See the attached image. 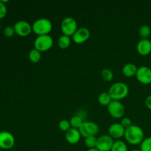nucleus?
Returning a JSON list of instances; mask_svg holds the SVG:
<instances>
[{"mask_svg":"<svg viewBox=\"0 0 151 151\" xmlns=\"http://www.w3.org/2000/svg\"><path fill=\"white\" fill-rule=\"evenodd\" d=\"M125 138L128 143L131 145L141 144L144 140V131L141 127L136 125H131L125 128Z\"/></svg>","mask_w":151,"mask_h":151,"instance_id":"1","label":"nucleus"},{"mask_svg":"<svg viewBox=\"0 0 151 151\" xmlns=\"http://www.w3.org/2000/svg\"><path fill=\"white\" fill-rule=\"evenodd\" d=\"M108 92L112 100H119L127 97L129 92V88L125 83L117 82L112 84Z\"/></svg>","mask_w":151,"mask_h":151,"instance_id":"2","label":"nucleus"},{"mask_svg":"<svg viewBox=\"0 0 151 151\" xmlns=\"http://www.w3.org/2000/svg\"><path fill=\"white\" fill-rule=\"evenodd\" d=\"M32 31L38 35H49L52 29V24L47 18H40L35 20L32 25Z\"/></svg>","mask_w":151,"mask_h":151,"instance_id":"3","label":"nucleus"},{"mask_svg":"<svg viewBox=\"0 0 151 151\" xmlns=\"http://www.w3.org/2000/svg\"><path fill=\"white\" fill-rule=\"evenodd\" d=\"M53 45V38L50 35H38L34 41L35 49L38 51L45 52L51 49Z\"/></svg>","mask_w":151,"mask_h":151,"instance_id":"4","label":"nucleus"},{"mask_svg":"<svg viewBox=\"0 0 151 151\" xmlns=\"http://www.w3.org/2000/svg\"><path fill=\"white\" fill-rule=\"evenodd\" d=\"M60 28L63 35L72 36L78 29V24L76 20L72 17H66L62 20Z\"/></svg>","mask_w":151,"mask_h":151,"instance_id":"5","label":"nucleus"},{"mask_svg":"<svg viewBox=\"0 0 151 151\" xmlns=\"http://www.w3.org/2000/svg\"><path fill=\"white\" fill-rule=\"evenodd\" d=\"M79 131L82 137H86L96 136L99 132V126L97 123L91 121H85L80 127Z\"/></svg>","mask_w":151,"mask_h":151,"instance_id":"6","label":"nucleus"},{"mask_svg":"<svg viewBox=\"0 0 151 151\" xmlns=\"http://www.w3.org/2000/svg\"><path fill=\"white\" fill-rule=\"evenodd\" d=\"M108 111L113 117L122 118L125 114V107L119 100H112L108 106Z\"/></svg>","mask_w":151,"mask_h":151,"instance_id":"7","label":"nucleus"},{"mask_svg":"<svg viewBox=\"0 0 151 151\" xmlns=\"http://www.w3.org/2000/svg\"><path fill=\"white\" fill-rule=\"evenodd\" d=\"M114 143L113 138L110 135H101L97 138L96 148L100 151H111Z\"/></svg>","mask_w":151,"mask_h":151,"instance_id":"8","label":"nucleus"},{"mask_svg":"<svg viewBox=\"0 0 151 151\" xmlns=\"http://www.w3.org/2000/svg\"><path fill=\"white\" fill-rule=\"evenodd\" d=\"M15 145L14 136L8 131L0 132V148L4 150L11 149Z\"/></svg>","mask_w":151,"mask_h":151,"instance_id":"9","label":"nucleus"},{"mask_svg":"<svg viewBox=\"0 0 151 151\" xmlns=\"http://www.w3.org/2000/svg\"><path fill=\"white\" fill-rule=\"evenodd\" d=\"M13 27H14L16 33L22 37L27 36L32 31V25H30L29 22L24 20L18 21L15 23Z\"/></svg>","mask_w":151,"mask_h":151,"instance_id":"10","label":"nucleus"},{"mask_svg":"<svg viewBox=\"0 0 151 151\" xmlns=\"http://www.w3.org/2000/svg\"><path fill=\"white\" fill-rule=\"evenodd\" d=\"M135 76L141 83L145 85L151 83V69L147 66H143L138 68Z\"/></svg>","mask_w":151,"mask_h":151,"instance_id":"11","label":"nucleus"},{"mask_svg":"<svg viewBox=\"0 0 151 151\" xmlns=\"http://www.w3.org/2000/svg\"><path fill=\"white\" fill-rule=\"evenodd\" d=\"M90 37V31L86 27L78 28L72 35V40L76 44H82L86 41Z\"/></svg>","mask_w":151,"mask_h":151,"instance_id":"12","label":"nucleus"},{"mask_svg":"<svg viewBox=\"0 0 151 151\" xmlns=\"http://www.w3.org/2000/svg\"><path fill=\"white\" fill-rule=\"evenodd\" d=\"M125 128L121 125L120 123H115L111 124L109 128V135L114 139H119L125 135Z\"/></svg>","mask_w":151,"mask_h":151,"instance_id":"13","label":"nucleus"},{"mask_svg":"<svg viewBox=\"0 0 151 151\" xmlns=\"http://www.w3.org/2000/svg\"><path fill=\"white\" fill-rule=\"evenodd\" d=\"M137 50L141 55H147L151 52V41L148 38H142L137 44Z\"/></svg>","mask_w":151,"mask_h":151,"instance_id":"14","label":"nucleus"},{"mask_svg":"<svg viewBox=\"0 0 151 151\" xmlns=\"http://www.w3.org/2000/svg\"><path fill=\"white\" fill-rule=\"evenodd\" d=\"M65 137H66V141H67L69 144L75 145L79 142L80 139H81V134L79 129L71 128L69 131H67L66 132Z\"/></svg>","mask_w":151,"mask_h":151,"instance_id":"15","label":"nucleus"},{"mask_svg":"<svg viewBox=\"0 0 151 151\" xmlns=\"http://www.w3.org/2000/svg\"><path fill=\"white\" fill-rule=\"evenodd\" d=\"M138 68L137 67L135 64L132 63H128L124 65L122 67V73L125 76L128 78H131V77L136 75Z\"/></svg>","mask_w":151,"mask_h":151,"instance_id":"16","label":"nucleus"},{"mask_svg":"<svg viewBox=\"0 0 151 151\" xmlns=\"http://www.w3.org/2000/svg\"><path fill=\"white\" fill-rule=\"evenodd\" d=\"M28 57H29V60L32 63H38V61H40L41 58V52L38 51L36 49H32L29 51V55H28Z\"/></svg>","mask_w":151,"mask_h":151,"instance_id":"17","label":"nucleus"},{"mask_svg":"<svg viewBox=\"0 0 151 151\" xmlns=\"http://www.w3.org/2000/svg\"><path fill=\"white\" fill-rule=\"evenodd\" d=\"M71 44V38L69 36L63 35L58 38V44L59 47L61 49H66L69 47Z\"/></svg>","mask_w":151,"mask_h":151,"instance_id":"18","label":"nucleus"},{"mask_svg":"<svg viewBox=\"0 0 151 151\" xmlns=\"http://www.w3.org/2000/svg\"><path fill=\"white\" fill-rule=\"evenodd\" d=\"M111 151H128V148L125 142L122 140H117L114 142Z\"/></svg>","mask_w":151,"mask_h":151,"instance_id":"19","label":"nucleus"},{"mask_svg":"<svg viewBox=\"0 0 151 151\" xmlns=\"http://www.w3.org/2000/svg\"><path fill=\"white\" fill-rule=\"evenodd\" d=\"M112 101L111 97L109 95V92H102L98 96V102L103 106H109Z\"/></svg>","mask_w":151,"mask_h":151,"instance_id":"20","label":"nucleus"},{"mask_svg":"<svg viewBox=\"0 0 151 151\" xmlns=\"http://www.w3.org/2000/svg\"><path fill=\"white\" fill-rule=\"evenodd\" d=\"M70 125L72 126V128H77V129H79L80 127L81 126V125L83 124V119L79 116L78 115H75V116H72L70 119Z\"/></svg>","mask_w":151,"mask_h":151,"instance_id":"21","label":"nucleus"},{"mask_svg":"<svg viewBox=\"0 0 151 151\" xmlns=\"http://www.w3.org/2000/svg\"><path fill=\"white\" fill-rule=\"evenodd\" d=\"M85 145L88 147V149L94 148L97 147V138L95 136H91V137H88L85 138Z\"/></svg>","mask_w":151,"mask_h":151,"instance_id":"22","label":"nucleus"},{"mask_svg":"<svg viewBox=\"0 0 151 151\" xmlns=\"http://www.w3.org/2000/svg\"><path fill=\"white\" fill-rule=\"evenodd\" d=\"M139 33L142 38H147L151 33L150 27L148 25H142L139 29Z\"/></svg>","mask_w":151,"mask_h":151,"instance_id":"23","label":"nucleus"},{"mask_svg":"<svg viewBox=\"0 0 151 151\" xmlns=\"http://www.w3.org/2000/svg\"><path fill=\"white\" fill-rule=\"evenodd\" d=\"M140 150L151 151V137L144 139V140L140 144Z\"/></svg>","mask_w":151,"mask_h":151,"instance_id":"24","label":"nucleus"},{"mask_svg":"<svg viewBox=\"0 0 151 151\" xmlns=\"http://www.w3.org/2000/svg\"><path fill=\"white\" fill-rule=\"evenodd\" d=\"M101 77L104 81H111L113 79L114 74L109 69H103L101 72Z\"/></svg>","mask_w":151,"mask_h":151,"instance_id":"25","label":"nucleus"},{"mask_svg":"<svg viewBox=\"0 0 151 151\" xmlns=\"http://www.w3.org/2000/svg\"><path fill=\"white\" fill-rule=\"evenodd\" d=\"M58 126L62 131H65V132H66V131H69V130L71 128L70 122L66 120V119H62V120H60V122H59Z\"/></svg>","mask_w":151,"mask_h":151,"instance_id":"26","label":"nucleus"},{"mask_svg":"<svg viewBox=\"0 0 151 151\" xmlns=\"http://www.w3.org/2000/svg\"><path fill=\"white\" fill-rule=\"evenodd\" d=\"M3 32H4V35H5L6 37H8V38L13 36V35L16 33V32H15L14 27H12V26H7V27H6L4 29V31H3Z\"/></svg>","mask_w":151,"mask_h":151,"instance_id":"27","label":"nucleus"},{"mask_svg":"<svg viewBox=\"0 0 151 151\" xmlns=\"http://www.w3.org/2000/svg\"><path fill=\"white\" fill-rule=\"evenodd\" d=\"M7 7L4 4V3H3L2 1L0 0V19H3L4 16L7 14Z\"/></svg>","mask_w":151,"mask_h":151,"instance_id":"28","label":"nucleus"},{"mask_svg":"<svg viewBox=\"0 0 151 151\" xmlns=\"http://www.w3.org/2000/svg\"><path fill=\"white\" fill-rule=\"evenodd\" d=\"M120 124L125 128H128V127H130V126H131V125H133V124H132V121H131V119H130V118H128V117H123V118H122V119H121Z\"/></svg>","mask_w":151,"mask_h":151,"instance_id":"29","label":"nucleus"},{"mask_svg":"<svg viewBox=\"0 0 151 151\" xmlns=\"http://www.w3.org/2000/svg\"><path fill=\"white\" fill-rule=\"evenodd\" d=\"M145 106H147V109L151 110V94L147 96L145 99Z\"/></svg>","mask_w":151,"mask_h":151,"instance_id":"30","label":"nucleus"},{"mask_svg":"<svg viewBox=\"0 0 151 151\" xmlns=\"http://www.w3.org/2000/svg\"><path fill=\"white\" fill-rule=\"evenodd\" d=\"M87 151H100L98 150V149H97L96 147H94V148H91V149H88Z\"/></svg>","mask_w":151,"mask_h":151,"instance_id":"31","label":"nucleus"},{"mask_svg":"<svg viewBox=\"0 0 151 151\" xmlns=\"http://www.w3.org/2000/svg\"><path fill=\"white\" fill-rule=\"evenodd\" d=\"M131 151H141L140 150H131Z\"/></svg>","mask_w":151,"mask_h":151,"instance_id":"32","label":"nucleus"}]
</instances>
